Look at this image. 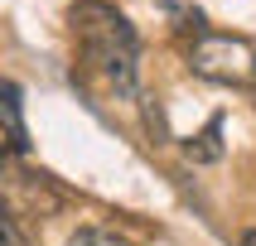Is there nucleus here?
Wrapping results in <instances>:
<instances>
[{"label":"nucleus","mask_w":256,"mask_h":246,"mask_svg":"<svg viewBox=\"0 0 256 246\" xmlns=\"http://www.w3.org/2000/svg\"><path fill=\"white\" fill-rule=\"evenodd\" d=\"M68 24L78 48H82V63H92L112 92L136 97L140 92V34H136V24L106 0H78L68 10Z\"/></svg>","instance_id":"obj_1"},{"label":"nucleus","mask_w":256,"mask_h":246,"mask_svg":"<svg viewBox=\"0 0 256 246\" xmlns=\"http://www.w3.org/2000/svg\"><path fill=\"white\" fill-rule=\"evenodd\" d=\"M188 68L222 87H256V39L198 29V39L188 43Z\"/></svg>","instance_id":"obj_2"},{"label":"nucleus","mask_w":256,"mask_h":246,"mask_svg":"<svg viewBox=\"0 0 256 246\" xmlns=\"http://www.w3.org/2000/svg\"><path fill=\"white\" fill-rule=\"evenodd\" d=\"M0 130H5L10 150H20V155L29 150V126H24V92H20V82H10V77H0Z\"/></svg>","instance_id":"obj_3"},{"label":"nucleus","mask_w":256,"mask_h":246,"mask_svg":"<svg viewBox=\"0 0 256 246\" xmlns=\"http://www.w3.org/2000/svg\"><path fill=\"white\" fill-rule=\"evenodd\" d=\"M0 246H34V242L24 237V227L14 222V213L5 208V203H0Z\"/></svg>","instance_id":"obj_6"},{"label":"nucleus","mask_w":256,"mask_h":246,"mask_svg":"<svg viewBox=\"0 0 256 246\" xmlns=\"http://www.w3.org/2000/svg\"><path fill=\"white\" fill-rule=\"evenodd\" d=\"M237 246H256V227H252V232H242V242H237Z\"/></svg>","instance_id":"obj_7"},{"label":"nucleus","mask_w":256,"mask_h":246,"mask_svg":"<svg viewBox=\"0 0 256 246\" xmlns=\"http://www.w3.org/2000/svg\"><path fill=\"white\" fill-rule=\"evenodd\" d=\"M184 150H188V159H198V164L222 159V116H213V121H208V130H203V135H194Z\"/></svg>","instance_id":"obj_4"},{"label":"nucleus","mask_w":256,"mask_h":246,"mask_svg":"<svg viewBox=\"0 0 256 246\" xmlns=\"http://www.w3.org/2000/svg\"><path fill=\"white\" fill-rule=\"evenodd\" d=\"M68 246H130L121 232H112V227H78L68 237Z\"/></svg>","instance_id":"obj_5"}]
</instances>
